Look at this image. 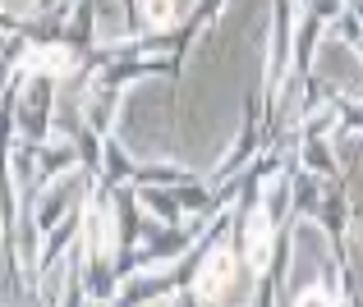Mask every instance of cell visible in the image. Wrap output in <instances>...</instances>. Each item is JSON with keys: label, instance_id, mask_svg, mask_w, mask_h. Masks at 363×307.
<instances>
[{"label": "cell", "instance_id": "1", "mask_svg": "<svg viewBox=\"0 0 363 307\" xmlns=\"http://www.w3.org/2000/svg\"><path fill=\"white\" fill-rule=\"evenodd\" d=\"M230 285H235V257H230L226 248H216L212 257L203 261V275H198V289H203L207 298H221Z\"/></svg>", "mask_w": 363, "mask_h": 307}, {"label": "cell", "instance_id": "2", "mask_svg": "<svg viewBox=\"0 0 363 307\" xmlns=\"http://www.w3.org/2000/svg\"><path fill=\"white\" fill-rule=\"evenodd\" d=\"M295 307H331V298H326L322 289H308V294H299Z\"/></svg>", "mask_w": 363, "mask_h": 307}]
</instances>
